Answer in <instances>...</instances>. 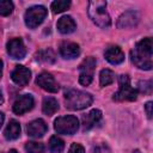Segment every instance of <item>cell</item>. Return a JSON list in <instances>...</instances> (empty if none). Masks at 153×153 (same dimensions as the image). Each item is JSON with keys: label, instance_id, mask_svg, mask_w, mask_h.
I'll return each mask as SVG.
<instances>
[{"label": "cell", "instance_id": "6da1fadb", "mask_svg": "<svg viewBox=\"0 0 153 153\" xmlns=\"http://www.w3.org/2000/svg\"><path fill=\"white\" fill-rule=\"evenodd\" d=\"M87 13L91 20L99 27L108 29L111 25V18L106 11V1H102V0L90 1Z\"/></svg>", "mask_w": 153, "mask_h": 153}, {"label": "cell", "instance_id": "7a4b0ae2", "mask_svg": "<svg viewBox=\"0 0 153 153\" xmlns=\"http://www.w3.org/2000/svg\"><path fill=\"white\" fill-rule=\"evenodd\" d=\"M93 102L92 94L75 90V88H69L65 92V104L66 108L69 110H82L90 106Z\"/></svg>", "mask_w": 153, "mask_h": 153}, {"label": "cell", "instance_id": "3957f363", "mask_svg": "<svg viewBox=\"0 0 153 153\" xmlns=\"http://www.w3.org/2000/svg\"><path fill=\"white\" fill-rule=\"evenodd\" d=\"M118 85H120L118 91L115 92L114 96H112L114 100H116V102H124V100L133 102V100H136L137 90H135L130 86V79L127 74H122V75L118 76Z\"/></svg>", "mask_w": 153, "mask_h": 153}, {"label": "cell", "instance_id": "277c9868", "mask_svg": "<svg viewBox=\"0 0 153 153\" xmlns=\"http://www.w3.org/2000/svg\"><path fill=\"white\" fill-rule=\"evenodd\" d=\"M54 129L57 134L73 135L79 129V121L73 115L60 116L54 121Z\"/></svg>", "mask_w": 153, "mask_h": 153}, {"label": "cell", "instance_id": "5b68a950", "mask_svg": "<svg viewBox=\"0 0 153 153\" xmlns=\"http://www.w3.org/2000/svg\"><path fill=\"white\" fill-rule=\"evenodd\" d=\"M47 8L42 5H36V6H31L30 8L26 10L25 16H24V20L25 24L29 29H35L38 25H41L43 23V20L47 17Z\"/></svg>", "mask_w": 153, "mask_h": 153}, {"label": "cell", "instance_id": "8992f818", "mask_svg": "<svg viewBox=\"0 0 153 153\" xmlns=\"http://www.w3.org/2000/svg\"><path fill=\"white\" fill-rule=\"evenodd\" d=\"M96 67V59L86 57L79 66V82L82 86H88L93 80V72Z\"/></svg>", "mask_w": 153, "mask_h": 153}, {"label": "cell", "instance_id": "52a82bcc", "mask_svg": "<svg viewBox=\"0 0 153 153\" xmlns=\"http://www.w3.org/2000/svg\"><path fill=\"white\" fill-rule=\"evenodd\" d=\"M8 55L14 60H23L26 55V48L22 38H12L6 44Z\"/></svg>", "mask_w": 153, "mask_h": 153}, {"label": "cell", "instance_id": "ba28073f", "mask_svg": "<svg viewBox=\"0 0 153 153\" xmlns=\"http://www.w3.org/2000/svg\"><path fill=\"white\" fill-rule=\"evenodd\" d=\"M36 84L41 88H43L44 91L50 92V93H56L59 91V88H60V86L56 82L55 78L48 72H43V73L38 74L37 78H36Z\"/></svg>", "mask_w": 153, "mask_h": 153}, {"label": "cell", "instance_id": "9c48e42d", "mask_svg": "<svg viewBox=\"0 0 153 153\" xmlns=\"http://www.w3.org/2000/svg\"><path fill=\"white\" fill-rule=\"evenodd\" d=\"M35 105V100L31 94H23L20 97H18L16 99V102L13 103L12 110L16 115H23L27 111H30Z\"/></svg>", "mask_w": 153, "mask_h": 153}, {"label": "cell", "instance_id": "30bf717a", "mask_svg": "<svg viewBox=\"0 0 153 153\" xmlns=\"http://www.w3.org/2000/svg\"><path fill=\"white\" fill-rule=\"evenodd\" d=\"M12 81L18 86H26L31 79V71L22 65L16 66V68L11 73Z\"/></svg>", "mask_w": 153, "mask_h": 153}, {"label": "cell", "instance_id": "8fae6325", "mask_svg": "<svg viewBox=\"0 0 153 153\" xmlns=\"http://www.w3.org/2000/svg\"><path fill=\"white\" fill-rule=\"evenodd\" d=\"M102 121V111L98 109H93L90 112L82 115L81 117V126H82V130H90L93 127H96L99 122Z\"/></svg>", "mask_w": 153, "mask_h": 153}, {"label": "cell", "instance_id": "7c38bea8", "mask_svg": "<svg viewBox=\"0 0 153 153\" xmlns=\"http://www.w3.org/2000/svg\"><path fill=\"white\" fill-rule=\"evenodd\" d=\"M130 60L131 62L139 68V69H142V71H151L153 68V61L151 57L139 53L137 50L133 49L130 51Z\"/></svg>", "mask_w": 153, "mask_h": 153}, {"label": "cell", "instance_id": "4fadbf2b", "mask_svg": "<svg viewBox=\"0 0 153 153\" xmlns=\"http://www.w3.org/2000/svg\"><path fill=\"white\" fill-rule=\"evenodd\" d=\"M140 20V16L136 11H127L120 16L117 19V27L118 29H128L135 26Z\"/></svg>", "mask_w": 153, "mask_h": 153}, {"label": "cell", "instance_id": "5bb4252c", "mask_svg": "<svg viewBox=\"0 0 153 153\" xmlns=\"http://www.w3.org/2000/svg\"><path fill=\"white\" fill-rule=\"evenodd\" d=\"M104 57L111 65H120L124 61V53L118 45H109L104 51Z\"/></svg>", "mask_w": 153, "mask_h": 153}, {"label": "cell", "instance_id": "9a60e30c", "mask_svg": "<svg viewBox=\"0 0 153 153\" xmlns=\"http://www.w3.org/2000/svg\"><path fill=\"white\" fill-rule=\"evenodd\" d=\"M48 130V127L45 124V122L41 118H37L32 122H30L27 126H26V131H27V135L31 136V137H42Z\"/></svg>", "mask_w": 153, "mask_h": 153}, {"label": "cell", "instance_id": "2e32d148", "mask_svg": "<svg viewBox=\"0 0 153 153\" xmlns=\"http://www.w3.org/2000/svg\"><path fill=\"white\" fill-rule=\"evenodd\" d=\"M60 54L63 59H75L80 55V47L74 42H62L60 44Z\"/></svg>", "mask_w": 153, "mask_h": 153}, {"label": "cell", "instance_id": "e0dca14e", "mask_svg": "<svg viewBox=\"0 0 153 153\" xmlns=\"http://www.w3.org/2000/svg\"><path fill=\"white\" fill-rule=\"evenodd\" d=\"M56 26H57V30L61 33H63V35L72 33L76 29V24H75L74 19L71 16H63V17H61L57 20Z\"/></svg>", "mask_w": 153, "mask_h": 153}, {"label": "cell", "instance_id": "ac0fdd59", "mask_svg": "<svg viewBox=\"0 0 153 153\" xmlns=\"http://www.w3.org/2000/svg\"><path fill=\"white\" fill-rule=\"evenodd\" d=\"M135 50H137L139 53L151 57L153 54V37H146L142 38L141 41H139L135 44Z\"/></svg>", "mask_w": 153, "mask_h": 153}, {"label": "cell", "instance_id": "d6986e66", "mask_svg": "<svg viewBox=\"0 0 153 153\" xmlns=\"http://www.w3.org/2000/svg\"><path fill=\"white\" fill-rule=\"evenodd\" d=\"M20 135V124L16 120H11L4 130V136L6 140H16Z\"/></svg>", "mask_w": 153, "mask_h": 153}, {"label": "cell", "instance_id": "ffe728a7", "mask_svg": "<svg viewBox=\"0 0 153 153\" xmlns=\"http://www.w3.org/2000/svg\"><path fill=\"white\" fill-rule=\"evenodd\" d=\"M59 110V103L54 97L47 96L43 98V103H42V111L44 115L47 116H53L56 111Z\"/></svg>", "mask_w": 153, "mask_h": 153}, {"label": "cell", "instance_id": "44dd1931", "mask_svg": "<svg viewBox=\"0 0 153 153\" xmlns=\"http://www.w3.org/2000/svg\"><path fill=\"white\" fill-rule=\"evenodd\" d=\"M36 60L43 63H54L55 62V53L53 51V49L50 48H45V49H41L36 53L35 55Z\"/></svg>", "mask_w": 153, "mask_h": 153}, {"label": "cell", "instance_id": "7402d4cb", "mask_svg": "<svg viewBox=\"0 0 153 153\" xmlns=\"http://www.w3.org/2000/svg\"><path fill=\"white\" fill-rule=\"evenodd\" d=\"M115 80V73L111 71V69H102L100 73H99V85L102 87H105L110 84H112Z\"/></svg>", "mask_w": 153, "mask_h": 153}, {"label": "cell", "instance_id": "603a6c76", "mask_svg": "<svg viewBox=\"0 0 153 153\" xmlns=\"http://www.w3.org/2000/svg\"><path fill=\"white\" fill-rule=\"evenodd\" d=\"M65 148V142L59 136H51L49 140V151L51 153H61Z\"/></svg>", "mask_w": 153, "mask_h": 153}, {"label": "cell", "instance_id": "cb8c5ba5", "mask_svg": "<svg viewBox=\"0 0 153 153\" xmlns=\"http://www.w3.org/2000/svg\"><path fill=\"white\" fill-rule=\"evenodd\" d=\"M71 6V1L68 0H56L51 2V11L53 13H61L63 11H66L67 8H69Z\"/></svg>", "mask_w": 153, "mask_h": 153}, {"label": "cell", "instance_id": "d4e9b609", "mask_svg": "<svg viewBox=\"0 0 153 153\" xmlns=\"http://www.w3.org/2000/svg\"><path fill=\"white\" fill-rule=\"evenodd\" d=\"M25 151L27 153H44V145L36 141H29L25 143Z\"/></svg>", "mask_w": 153, "mask_h": 153}, {"label": "cell", "instance_id": "484cf974", "mask_svg": "<svg viewBox=\"0 0 153 153\" xmlns=\"http://www.w3.org/2000/svg\"><path fill=\"white\" fill-rule=\"evenodd\" d=\"M137 90L143 94H149L153 92V79L141 80L137 84Z\"/></svg>", "mask_w": 153, "mask_h": 153}, {"label": "cell", "instance_id": "4316f807", "mask_svg": "<svg viewBox=\"0 0 153 153\" xmlns=\"http://www.w3.org/2000/svg\"><path fill=\"white\" fill-rule=\"evenodd\" d=\"M13 11V2L8 1V0H4L0 2V14L6 17L8 14H11Z\"/></svg>", "mask_w": 153, "mask_h": 153}, {"label": "cell", "instance_id": "83f0119b", "mask_svg": "<svg viewBox=\"0 0 153 153\" xmlns=\"http://www.w3.org/2000/svg\"><path fill=\"white\" fill-rule=\"evenodd\" d=\"M92 153H111V149L109 148L108 145L100 143V145H97V146L93 147Z\"/></svg>", "mask_w": 153, "mask_h": 153}, {"label": "cell", "instance_id": "f1b7e54d", "mask_svg": "<svg viewBox=\"0 0 153 153\" xmlns=\"http://www.w3.org/2000/svg\"><path fill=\"white\" fill-rule=\"evenodd\" d=\"M68 153H85V149L79 143H72L71 147H69V151Z\"/></svg>", "mask_w": 153, "mask_h": 153}, {"label": "cell", "instance_id": "f546056e", "mask_svg": "<svg viewBox=\"0 0 153 153\" xmlns=\"http://www.w3.org/2000/svg\"><path fill=\"white\" fill-rule=\"evenodd\" d=\"M145 111H146V115L149 120L153 118V100H149L145 104Z\"/></svg>", "mask_w": 153, "mask_h": 153}, {"label": "cell", "instance_id": "4dcf8cb0", "mask_svg": "<svg viewBox=\"0 0 153 153\" xmlns=\"http://www.w3.org/2000/svg\"><path fill=\"white\" fill-rule=\"evenodd\" d=\"M8 153H18V152H17L16 149H10V152H8Z\"/></svg>", "mask_w": 153, "mask_h": 153}, {"label": "cell", "instance_id": "1f68e13d", "mask_svg": "<svg viewBox=\"0 0 153 153\" xmlns=\"http://www.w3.org/2000/svg\"><path fill=\"white\" fill-rule=\"evenodd\" d=\"M134 153H140V152H139V151H135V152H134Z\"/></svg>", "mask_w": 153, "mask_h": 153}]
</instances>
